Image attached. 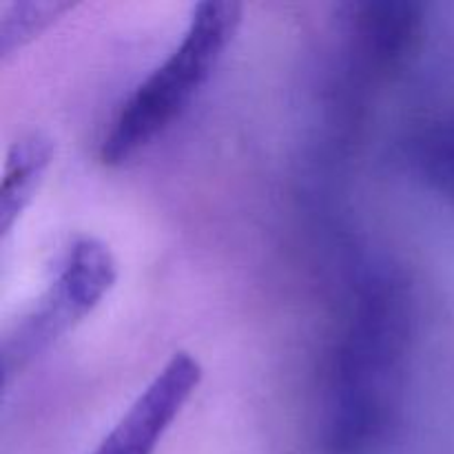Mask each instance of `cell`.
Masks as SVG:
<instances>
[{"label":"cell","mask_w":454,"mask_h":454,"mask_svg":"<svg viewBox=\"0 0 454 454\" xmlns=\"http://www.w3.org/2000/svg\"><path fill=\"white\" fill-rule=\"evenodd\" d=\"M411 153L426 182L454 202V109L417 133Z\"/></svg>","instance_id":"52a82bcc"},{"label":"cell","mask_w":454,"mask_h":454,"mask_svg":"<svg viewBox=\"0 0 454 454\" xmlns=\"http://www.w3.org/2000/svg\"><path fill=\"white\" fill-rule=\"evenodd\" d=\"M202 381V366L176 353L146 384L93 454H153Z\"/></svg>","instance_id":"277c9868"},{"label":"cell","mask_w":454,"mask_h":454,"mask_svg":"<svg viewBox=\"0 0 454 454\" xmlns=\"http://www.w3.org/2000/svg\"><path fill=\"white\" fill-rule=\"evenodd\" d=\"M56 145L40 131L25 133L9 146L4 162L3 189H0V231L3 238L12 233L25 208L34 200L44 173L51 167Z\"/></svg>","instance_id":"8992f818"},{"label":"cell","mask_w":454,"mask_h":454,"mask_svg":"<svg viewBox=\"0 0 454 454\" xmlns=\"http://www.w3.org/2000/svg\"><path fill=\"white\" fill-rule=\"evenodd\" d=\"M242 22V4L208 0L195 4L180 43L120 106L100 142V160L118 167L162 136L207 84Z\"/></svg>","instance_id":"7a4b0ae2"},{"label":"cell","mask_w":454,"mask_h":454,"mask_svg":"<svg viewBox=\"0 0 454 454\" xmlns=\"http://www.w3.org/2000/svg\"><path fill=\"white\" fill-rule=\"evenodd\" d=\"M348 35L355 65L368 74H388L417 49L424 29L419 3H355L348 4Z\"/></svg>","instance_id":"5b68a950"},{"label":"cell","mask_w":454,"mask_h":454,"mask_svg":"<svg viewBox=\"0 0 454 454\" xmlns=\"http://www.w3.org/2000/svg\"><path fill=\"white\" fill-rule=\"evenodd\" d=\"M71 3H13L0 16V56H12L25 47L34 35L47 29L60 13L69 12Z\"/></svg>","instance_id":"ba28073f"},{"label":"cell","mask_w":454,"mask_h":454,"mask_svg":"<svg viewBox=\"0 0 454 454\" xmlns=\"http://www.w3.org/2000/svg\"><path fill=\"white\" fill-rule=\"evenodd\" d=\"M412 335V297L393 269L357 284L328 371L322 454H375L395 426Z\"/></svg>","instance_id":"6da1fadb"},{"label":"cell","mask_w":454,"mask_h":454,"mask_svg":"<svg viewBox=\"0 0 454 454\" xmlns=\"http://www.w3.org/2000/svg\"><path fill=\"white\" fill-rule=\"evenodd\" d=\"M115 279L118 264L106 244L93 238L71 244L47 291L4 335L0 346L4 386L91 315L109 295Z\"/></svg>","instance_id":"3957f363"}]
</instances>
